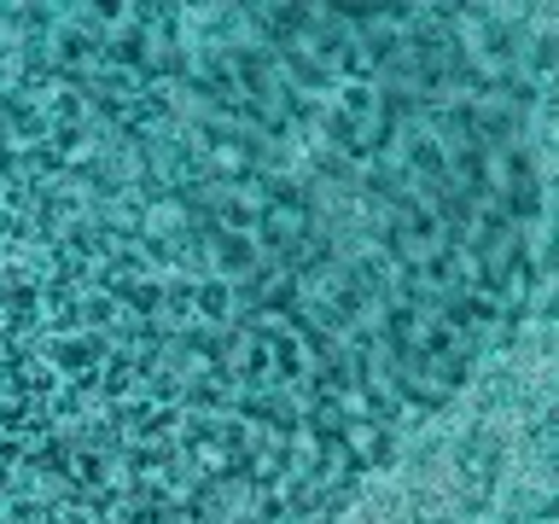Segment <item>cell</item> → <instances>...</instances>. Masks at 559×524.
I'll return each mask as SVG.
<instances>
[{"instance_id": "1", "label": "cell", "mask_w": 559, "mask_h": 524, "mask_svg": "<svg viewBox=\"0 0 559 524\" xmlns=\"http://www.w3.org/2000/svg\"><path fill=\"white\" fill-rule=\"evenodd\" d=\"M519 164L431 12L0 7V524H326L501 314Z\"/></svg>"}]
</instances>
